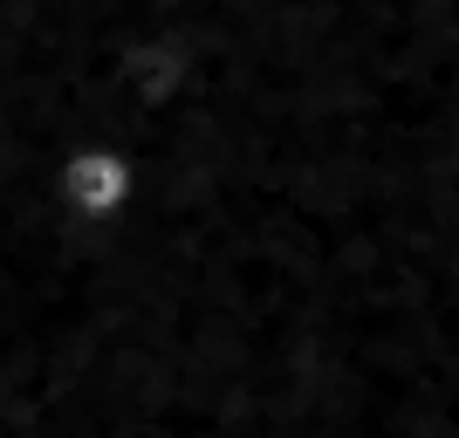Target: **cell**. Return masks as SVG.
Returning <instances> with one entry per match:
<instances>
[{
    "mask_svg": "<svg viewBox=\"0 0 459 438\" xmlns=\"http://www.w3.org/2000/svg\"><path fill=\"white\" fill-rule=\"evenodd\" d=\"M192 90L199 96H308L316 82H192ZM350 96H370V90H350ZM377 103H419V96H377ZM439 110H459V103H439Z\"/></svg>",
    "mask_w": 459,
    "mask_h": 438,
    "instance_id": "cell-2",
    "label": "cell"
},
{
    "mask_svg": "<svg viewBox=\"0 0 459 438\" xmlns=\"http://www.w3.org/2000/svg\"><path fill=\"white\" fill-rule=\"evenodd\" d=\"M137 192H144L137 158L124 151V144H103V137L76 144V151L56 165V199L76 212V219H90V227H110V219H124V212L137 206Z\"/></svg>",
    "mask_w": 459,
    "mask_h": 438,
    "instance_id": "cell-1",
    "label": "cell"
}]
</instances>
